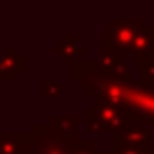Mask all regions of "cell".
Masks as SVG:
<instances>
[{
    "instance_id": "obj_10",
    "label": "cell",
    "mask_w": 154,
    "mask_h": 154,
    "mask_svg": "<svg viewBox=\"0 0 154 154\" xmlns=\"http://www.w3.org/2000/svg\"><path fill=\"white\" fill-rule=\"evenodd\" d=\"M0 152L33 154V135L31 133H0Z\"/></svg>"
},
{
    "instance_id": "obj_2",
    "label": "cell",
    "mask_w": 154,
    "mask_h": 154,
    "mask_svg": "<svg viewBox=\"0 0 154 154\" xmlns=\"http://www.w3.org/2000/svg\"><path fill=\"white\" fill-rule=\"evenodd\" d=\"M131 125H154V86L131 78L121 105Z\"/></svg>"
},
{
    "instance_id": "obj_12",
    "label": "cell",
    "mask_w": 154,
    "mask_h": 154,
    "mask_svg": "<svg viewBox=\"0 0 154 154\" xmlns=\"http://www.w3.org/2000/svg\"><path fill=\"white\" fill-rule=\"evenodd\" d=\"M49 123L64 139L70 143H78V117L76 115H51Z\"/></svg>"
},
{
    "instance_id": "obj_1",
    "label": "cell",
    "mask_w": 154,
    "mask_h": 154,
    "mask_svg": "<svg viewBox=\"0 0 154 154\" xmlns=\"http://www.w3.org/2000/svg\"><path fill=\"white\" fill-rule=\"evenodd\" d=\"M68 78L74 80L80 90H84L86 98L94 100L96 103L121 109L129 80L100 72L94 60H72L68 64Z\"/></svg>"
},
{
    "instance_id": "obj_4",
    "label": "cell",
    "mask_w": 154,
    "mask_h": 154,
    "mask_svg": "<svg viewBox=\"0 0 154 154\" xmlns=\"http://www.w3.org/2000/svg\"><path fill=\"white\" fill-rule=\"evenodd\" d=\"M33 154H72L76 143L64 139L51 123L33 125Z\"/></svg>"
},
{
    "instance_id": "obj_18",
    "label": "cell",
    "mask_w": 154,
    "mask_h": 154,
    "mask_svg": "<svg viewBox=\"0 0 154 154\" xmlns=\"http://www.w3.org/2000/svg\"><path fill=\"white\" fill-rule=\"evenodd\" d=\"M0 154H2V152H0Z\"/></svg>"
},
{
    "instance_id": "obj_6",
    "label": "cell",
    "mask_w": 154,
    "mask_h": 154,
    "mask_svg": "<svg viewBox=\"0 0 154 154\" xmlns=\"http://www.w3.org/2000/svg\"><path fill=\"white\" fill-rule=\"evenodd\" d=\"M131 60L133 63H146L154 55V26H140L135 33V41L131 45Z\"/></svg>"
},
{
    "instance_id": "obj_9",
    "label": "cell",
    "mask_w": 154,
    "mask_h": 154,
    "mask_svg": "<svg viewBox=\"0 0 154 154\" xmlns=\"http://www.w3.org/2000/svg\"><path fill=\"white\" fill-rule=\"evenodd\" d=\"M96 64H98V70L103 72V74L131 80V68H129V63L123 60V55H121V53L102 51L98 55V63Z\"/></svg>"
},
{
    "instance_id": "obj_3",
    "label": "cell",
    "mask_w": 154,
    "mask_h": 154,
    "mask_svg": "<svg viewBox=\"0 0 154 154\" xmlns=\"http://www.w3.org/2000/svg\"><path fill=\"white\" fill-rule=\"evenodd\" d=\"M125 127H133L129 121L127 113L119 107H111V105H88L86 107V133L94 135V133H115Z\"/></svg>"
},
{
    "instance_id": "obj_7",
    "label": "cell",
    "mask_w": 154,
    "mask_h": 154,
    "mask_svg": "<svg viewBox=\"0 0 154 154\" xmlns=\"http://www.w3.org/2000/svg\"><path fill=\"white\" fill-rule=\"evenodd\" d=\"M26 70V55L18 51L14 43H8L6 51L0 53V80H14L18 72Z\"/></svg>"
},
{
    "instance_id": "obj_16",
    "label": "cell",
    "mask_w": 154,
    "mask_h": 154,
    "mask_svg": "<svg viewBox=\"0 0 154 154\" xmlns=\"http://www.w3.org/2000/svg\"><path fill=\"white\" fill-rule=\"evenodd\" d=\"M113 154H148L150 150H143V148H133V146H125V144L113 143Z\"/></svg>"
},
{
    "instance_id": "obj_8",
    "label": "cell",
    "mask_w": 154,
    "mask_h": 154,
    "mask_svg": "<svg viewBox=\"0 0 154 154\" xmlns=\"http://www.w3.org/2000/svg\"><path fill=\"white\" fill-rule=\"evenodd\" d=\"M148 140H150V127L148 125H133V127H125L121 131L113 133V143L133 146V148L150 150L148 148Z\"/></svg>"
},
{
    "instance_id": "obj_14",
    "label": "cell",
    "mask_w": 154,
    "mask_h": 154,
    "mask_svg": "<svg viewBox=\"0 0 154 154\" xmlns=\"http://www.w3.org/2000/svg\"><path fill=\"white\" fill-rule=\"evenodd\" d=\"M98 144L94 140H78L72 154H98Z\"/></svg>"
},
{
    "instance_id": "obj_11",
    "label": "cell",
    "mask_w": 154,
    "mask_h": 154,
    "mask_svg": "<svg viewBox=\"0 0 154 154\" xmlns=\"http://www.w3.org/2000/svg\"><path fill=\"white\" fill-rule=\"evenodd\" d=\"M51 53L57 55L59 59L70 60V63H72V60H76L80 55L88 53V45L80 43L76 35H60L59 41L51 45Z\"/></svg>"
},
{
    "instance_id": "obj_13",
    "label": "cell",
    "mask_w": 154,
    "mask_h": 154,
    "mask_svg": "<svg viewBox=\"0 0 154 154\" xmlns=\"http://www.w3.org/2000/svg\"><path fill=\"white\" fill-rule=\"evenodd\" d=\"M41 88L43 92H45V98H57V96H60V90H63V86H60V82H55V80H41Z\"/></svg>"
},
{
    "instance_id": "obj_15",
    "label": "cell",
    "mask_w": 154,
    "mask_h": 154,
    "mask_svg": "<svg viewBox=\"0 0 154 154\" xmlns=\"http://www.w3.org/2000/svg\"><path fill=\"white\" fill-rule=\"evenodd\" d=\"M139 66H140V78L139 80L154 86V60H146V63L139 64Z\"/></svg>"
},
{
    "instance_id": "obj_17",
    "label": "cell",
    "mask_w": 154,
    "mask_h": 154,
    "mask_svg": "<svg viewBox=\"0 0 154 154\" xmlns=\"http://www.w3.org/2000/svg\"><path fill=\"white\" fill-rule=\"evenodd\" d=\"M148 154H154V150H150V152H148Z\"/></svg>"
},
{
    "instance_id": "obj_5",
    "label": "cell",
    "mask_w": 154,
    "mask_h": 154,
    "mask_svg": "<svg viewBox=\"0 0 154 154\" xmlns=\"http://www.w3.org/2000/svg\"><path fill=\"white\" fill-rule=\"evenodd\" d=\"M143 26L139 18H131V20H123V18H115L111 22V26L105 27V51H113V53H129L131 45L135 41V33L137 29Z\"/></svg>"
}]
</instances>
